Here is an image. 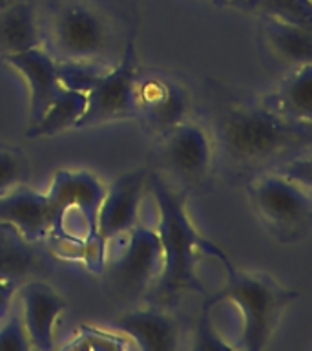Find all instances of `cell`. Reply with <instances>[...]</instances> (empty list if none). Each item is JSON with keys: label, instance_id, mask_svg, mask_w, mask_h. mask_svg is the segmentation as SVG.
<instances>
[{"label": "cell", "instance_id": "8992f818", "mask_svg": "<svg viewBox=\"0 0 312 351\" xmlns=\"http://www.w3.org/2000/svg\"><path fill=\"white\" fill-rule=\"evenodd\" d=\"M137 51L133 38L128 40L120 59L112 70H99L93 73L86 88V112L75 128L103 125L109 121L135 117V84Z\"/></svg>", "mask_w": 312, "mask_h": 351}, {"label": "cell", "instance_id": "7402d4cb", "mask_svg": "<svg viewBox=\"0 0 312 351\" xmlns=\"http://www.w3.org/2000/svg\"><path fill=\"white\" fill-rule=\"evenodd\" d=\"M73 348H84V350H125L133 348L130 340L120 333H108L101 328L92 326H81Z\"/></svg>", "mask_w": 312, "mask_h": 351}, {"label": "cell", "instance_id": "4fadbf2b", "mask_svg": "<svg viewBox=\"0 0 312 351\" xmlns=\"http://www.w3.org/2000/svg\"><path fill=\"white\" fill-rule=\"evenodd\" d=\"M0 225H10L26 241L48 238L53 229L48 196L24 183L0 194Z\"/></svg>", "mask_w": 312, "mask_h": 351}, {"label": "cell", "instance_id": "7a4b0ae2", "mask_svg": "<svg viewBox=\"0 0 312 351\" xmlns=\"http://www.w3.org/2000/svg\"><path fill=\"white\" fill-rule=\"evenodd\" d=\"M146 185L157 205V234L163 249V271L153 287L163 304L179 300L185 293H203L196 274L203 238L186 210V192H177L157 174L148 172Z\"/></svg>", "mask_w": 312, "mask_h": 351}, {"label": "cell", "instance_id": "277c9868", "mask_svg": "<svg viewBox=\"0 0 312 351\" xmlns=\"http://www.w3.org/2000/svg\"><path fill=\"white\" fill-rule=\"evenodd\" d=\"M48 40L55 60L101 68L114 46V27L97 5L86 0H59L51 8Z\"/></svg>", "mask_w": 312, "mask_h": 351}, {"label": "cell", "instance_id": "3957f363", "mask_svg": "<svg viewBox=\"0 0 312 351\" xmlns=\"http://www.w3.org/2000/svg\"><path fill=\"white\" fill-rule=\"evenodd\" d=\"M201 251L221 260L226 269V282L218 293L208 296L205 306H213L218 302H230L241 313V339L246 351L263 350L272 337L285 307L298 298V293L287 289L268 274L245 273L237 271L224 254L221 247L212 241L203 240Z\"/></svg>", "mask_w": 312, "mask_h": 351}, {"label": "cell", "instance_id": "44dd1931", "mask_svg": "<svg viewBox=\"0 0 312 351\" xmlns=\"http://www.w3.org/2000/svg\"><path fill=\"white\" fill-rule=\"evenodd\" d=\"M27 180V161L21 150L0 147V194L22 185Z\"/></svg>", "mask_w": 312, "mask_h": 351}, {"label": "cell", "instance_id": "ac0fdd59", "mask_svg": "<svg viewBox=\"0 0 312 351\" xmlns=\"http://www.w3.org/2000/svg\"><path fill=\"white\" fill-rule=\"evenodd\" d=\"M312 27L298 26L290 22L263 16V33L274 55L287 66L300 68L311 64L312 59Z\"/></svg>", "mask_w": 312, "mask_h": 351}, {"label": "cell", "instance_id": "ffe728a7", "mask_svg": "<svg viewBox=\"0 0 312 351\" xmlns=\"http://www.w3.org/2000/svg\"><path fill=\"white\" fill-rule=\"evenodd\" d=\"M248 4L265 19L312 27L311 0H248Z\"/></svg>", "mask_w": 312, "mask_h": 351}, {"label": "cell", "instance_id": "8fae6325", "mask_svg": "<svg viewBox=\"0 0 312 351\" xmlns=\"http://www.w3.org/2000/svg\"><path fill=\"white\" fill-rule=\"evenodd\" d=\"M146 169L131 170L120 174L104 191L97 214V236L106 245L137 225V214L146 189Z\"/></svg>", "mask_w": 312, "mask_h": 351}, {"label": "cell", "instance_id": "d6986e66", "mask_svg": "<svg viewBox=\"0 0 312 351\" xmlns=\"http://www.w3.org/2000/svg\"><path fill=\"white\" fill-rule=\"evenodd\" d=\"M86 93L81 90L64 88L55 97V101L44 112L42 117L27 128V137L57 136L60 132L73 128L86 112Z\"/></svg>", "mask_w": 312, "mask_h": 351}, {"label": "cell", "instance_id": "9c48e42d", "mask_svg": "<svg viewBox=\"0 0 312 351\" xmlns=\"http://www.w3.org/2000/svg\"><path fill=\"white\" fill-rule=\"evenodd\" d=\"M159 156L170 174L186 186H201L213 167V143L197 123L181 121L161 136Z\"/></svg>", "mask_w": 312, "mask_h": 351}, {"label": "cell", "instance_id": "603a6c76", "mask_svg": "<svg viewBox=\"0 0 312 351\" xmlns=\"http://www.w3.org/2000/svg\"><path fill=\"white\" fill-rule=\"evenodd\" d=\"M31 342L27 339L21 311L11 307L10 313L0 320V351H27Z\"/></svg>", "mask_w": 312, "mask_h": 351}, {"label": "cell", "instance_id": "d4e9b609", "mask_svg": "<svg viewBox=\"0 0 312 351\" xmlns=\"http://www.w3.org/2000/svg\"><path fill=\"white\" fill-rule=\"evenodd\" d=\"M16 293V282L11 276H0V320L10 313Z\"/></svg>", "mask_w": 312, "mask_h": 351}, {"label": "cell", "instance_id": "e0dca14e", "mask_svg": "<svg viewBox=\"0 0 312 351\" xmlns=\"http://www.w3.org/2000/svg\"><path fill=\"white\" fill-rule=\"evenodd\" d=\"M40 46V29L35 8L29 0H22L0 11V53L2 57L22 53Z\"/></svg>", "mask_w": 312, "mask_h": 351}, {"label": "cell", "instance_id": "7c38bea8", "mask_svg": "<svg viewBox=\"0 0 312 351\" xmlns=\"http://www.w3.org/2000/svg\"><path fill=\"white\" fill-rule=\"evenodd\" d=\"M18 311L26 328L31 350H53L55 331L60 315L66 311V300L44 282H27L16 291Z\"/></svg>", "mask_w": 312, "mask_h": 351}, {"label": "cell", "instance_id": "5b68a950", "mask_svg": "<svg viewBox=\"0 0 312 351\" xmlns=\"http://www.w3.org/2000/svg\"><path fill=\"white\" fill-rule=\"evenodd\" d=\"M248 194L257 216L278 240L294 243L311 232V189L278 170H270L252 178Z\"/></svg>", "mask_w": 312, "mask_h": 351}, {"label": "cell", "instance_id": "52a82bcc", "mask_svg": "<svg viewBox=\"0 0 312 351\" xmlns=\"http://www.w3.org/2000/svg\"><path fill=\"white\" fill-rule=\"evenodd\" d=\"M104 191L106 186L103 185V181L88 170H59L53 176L49 191L46 192L51 208V221H53L51 236L62 243H81L79 240H73L64 229L66 214L77 210L86 227L84 240L99 238L97 214Z\"/></svg>", "mask_w": 312, "mask_h": 351}, {"label": "cell", "instance_id": "6da1fadb", "mask_svg": "<svg viewBox=\"0 0 312 351\" xmlns=\"http://www.w3.org/2000/svg\"><path fill=\"white\" fill-rule=\"evenodd\" d=\"M218 137L232 161L243 167H261L307 150L311 147V126L290 123L265 103H239L221 114Z\"/></svg>", "mask_w": 312, "mask_h": 351}, {"label": "cell", "instance_id": "cb8c5ba5", "mask_svg": "<svg viewBox=\"0 0 312 351\" xmlns=\"http://www.w3.org/2000/svg\"><path fill=\"white\" fill-rule=\"evenodd\" d=\"M194 348L201 351H232L234 348L224 342L213 329L210 320V307H203L201 318L197 320L194 331Z\"/></svg>", "mask_w": 312, "mask_h": 351}, {"label": "cell", "instance_id": "484cf974", "mask_svg": "<svg viewBox=\"0 0 312 351\" xmlns=\"http://www.w3.org/2000/svg\"><path fill=\"white\" fill-rule=\"evenodd\" d=\"M18 2H22V0H0V11L8 10V8L18 4Z\"/></svg>", "mask_w": 312, "mask_h": 351}, {"label": "cell", "instance_id": "ba28073f", "mask_svg": "<svg viewBox=\"0 0 312 351\" xmlns=\"http://www.w3.org/2000/svg\"><path fill=\"white\" fill-rule=\"evenodd\" d=\"M126 243L109 265V280L122 296L139 298L155 287L163 271V249L157 230L137 223L126 232Z\"/></svg>", "mask_w": 312, "mask_h": 351}, {"label": "cell", "instance_id": "5bb4252c", "mask_svg": "<svg viewBox=\"0 0 312 351\" xmlns=\"http://www.w3.org/2000/svg\"><path fill=\"white\" fill-rule=\"evenodd\" d=\"M4 60L26 79L29 90V125L37 123L62 90L57 60L48 49L31 48L22 53L8 55Z\"/></svg>", "mask_w": 312, "mask_h": 351}, {"label": "cell", "instance_id": "30bf717a", "mask_svg": "<svg viewBox=\"0 0 312 351\" xmlns=\"http://www.w3.org/2000/svg\"><path fill=\"white\" fill-rule=\"evenodd\" d=\"M188 97L186 90L168 73H141L135 84L137 115L146 121L153 132H164L185 121Z\"/></svg>", "mask_w": 312, "mask_h": 351}, {"label": "cell", "instance_id": "2e32d148", "mask_svg": "<svg viewBox=\"0 0 312 351\" xmlns=\"http://www.w3.org/2000/svg\"><path fill=\"white\" fill-rule=\"evenodd\" d=\"M268 108L296 125L311 126L312 119V64L294 68L278 90L265 101Z\"/></svg>", "mask_w": 312, "mask_h": 351}, {"label": "cell", "instance_id": "9a60e30c", "mask_svg": "<svg viewBox=\"0 0 312 351\" xmlns=\"http://www.w3.org/2000/svg\"><path fill=\"white\" fill-rule=\"evenodd\" d=\"M114 328L142 351H174L179 348V324L161 307L122 313Z\"/></svg>", "mask_w": 312, "mask_h": 351}]
</instances>
